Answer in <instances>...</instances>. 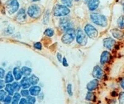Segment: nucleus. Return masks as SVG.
<instances>
[{"label":"nucleus","instance_id":"obj_1","mask_svg":"<svg viewBox=\"0 0 124 104\" xmlns=\"http://www.w3.org/2000/svg\"><path fill=\"white\" fill-rule=\"evenodd\" d=\"M92 21L97 25L105 27L107 25V19L104 16L98 13H92L91 14Z\"/></svg>","mask_w":124,"mask_h":104},{"label":"nucleus","instance_id":"obj_2","mask_svg":"<svg viewBox=\"0 0 124 104\" xmlns=\"http://www.w3.org/2000/svg\"><path fill=\"white\" fill-rule=\"evenodd\" d=\"M70 13V9L67 6L58 4L54 9V14L55 16H64Z\"/></svg>","mask_w":124,"mask_h":104},{"label":"nucleus","instance_id":"obj_3","mask_svg":"<svg viewBox=\"0 0 124 104\" xmlns=\"http://www.w3.org/2000/svg\"><path fill=\"white\" fill-rule=\"evenodd\" d=\"M75 37V31L73 29H70L66 31V33L64 34L62 38V43L64 44H70L73 41Z\"/></svg>","mask_w":124,"mask_h":104},{"label":"nucleus","instance_id":"obj_4","mask_svg":"<svg viewBox=\"0 0 124 104\" xmlns=\"http://www.w3.org/2000/svg\"><path fill=\"white\" fill-rule=\"evenodd\" d=\"M27 14H29V16L33 18H37L39 17L41 14V10L39 6L37 5H32L30 6L27 11Z\"/></svg>","mask_w":124,"mask_h":104},{"label":"nucleus","instance_id":"obj_5","mask_svg":"<svg viewBox=\"0 0 124 104\" xmlns=\"http://www.w3.org/2000/svg\"><path fill=\"white\" fill-rule=\"evenodd\" d=\"M6 9L9 14H13L17 11L19 6L17 0H9L6 4Z\"/></svg>","mask_w":124,"mask_h":104},{"label":"nucleus","instance_id":"obj_6","mask_svg":"<svg viewBox=\"0 0 124 104\" xmlns=\"http://www.w3.org/2000/svg\"><path fill=\"white\" fill-rule=\"evenodd\" d=\"M76 41L81 46H85L87 44V38L85 33L82 30H79L77 31L76 34Z\"/></svg>","mask_w":124,"mask_h":104},{"label":"nucleus","instance_id":"obj_7","mask_svg":"<svg viewBox=\"0 0 124 104\" xmlns=\"http://www.w3.org/2000/svg\"><path fill=\"white\" fill-rule=\"evenodd\" d=\"M86 34L91 38H96L98 35V31L91 24H87L85 27Z\"/></svg>","mask_w":124,"mask_h":104},{"label":"nucleus","instance_id":"obj_8","mask_svg":"<svg viewBox=\"0 0 124 104\" xmlns=\"http://www.w3.org/2000/svg\"><path fill=\"white\" fill-rule=\"evenodd\" d=\"M92 75L94 78H97V79H100L104 76V72L99 66H96L93 69Z\"/></svg>","mask_w":124,"mask_h":104},{"label":"nucleus","instance_id":"obj_9","mask_svg":"<svg viewBox=\"0 0 124 104\" xmlns=\"http://www.w3.org/2000/svg\"><path fill=\"white\" fill-rule=\"evenodd\" d=\"M103 44H104V46L105 47H106L109 50H112V49L114 47V46L116 44V41L111 37H107V38L104 39Z\"/></svg>","mask_w":124,"mask_h":104},{"label":"nucleus","instance_id":"obj_10","mask_svg":"<svg viewBox=\"0 0 124 104\" xmlns=\"http://www.w3.org/2000/svg\"><path fill=\"white\" fill-rule=\"evenodd\" d=\"M60 26L62 27V29H63L65 31H68L70 29L72 28L71 24V23L68 19L66 18L61 19Z\"/></svg>","mask_w":124,"mask_h":104},{"label":"nucleus","instance_id":"obj_11","mask_svg":"<svg viewBox=\"0 0 124 104\" xmlns=\"http://www.w3.org/2000/svg\"><path fill=\"white\" fill-rule=\"evenodd\" d=\"M99 85V81L97 79H94L89 82L86 86V88L89 91H93L96 90Z\"/></svg>","mask_w":124,"mask_h":104},{"label":"nucleus","instance_id":"obj_12","mask_svg":"<svg viewBox=\"0 0 124 104\" xmlns=\"http://www.w3.org/2000/svg\"><path fill=\"white\" fill-rule=\"evenodd\" d=\"M111 58V55L108 51H104L101 54V63L102 64H104L110 61Z\"/></svg>","mask_w":124,"mask_h":104},{"label":"nucleus","instance_id":"obj_13","mask_svg":"<svg viewBox=\"0 0 124 104\" xmlns=\"http://www.w3.org/2000/svg\"><path fill=\"white\" fill-rule=\"evenodd\" d=\"M111 33L112 34V36L115 37V38L117 39L118 40H120L124 37V33L122 31L117 29H114L111 31Z\"/></svg>","mask_w":124,"mask_h":104},{"label":"nucleus","instance_id":"obj_14","mask_svg":"<svg viewBox=\"0 0 124 104\" xmlns=\"http://www.w3.org/2000/svg\"><path fill=\"white\" fill-rule=\"evenodd\" d=\"M26 19V14H25V11L24 9H20L19 11L17 13V15H16V19L18 21L22 22L24 21Z\"/></svg>","mask_w":124,"mask_h":104},{"label":"nucleus","instance_id":"obj_15","mask_svg":"<svg viewBox=\"0 0 124 104\" xmlns=\"http://www.w3.org/2000/svg\"><path fill=\"white\" fill-rule=\"evenodd\" d=\"M99 0H91L88 3V8L91 11H94L99 6Z\"/></svg>","mask_w":124,"mask_h":104},{"label":"nucleus","instance_id":"obj_16","mask_svg":"<svg viewBox=\"0 0 124 104\" xmlns=\"http://www.w3.org/2000/svg\"><path fill=\"white\" fill-rule=\"evenodd\" d=\"M21 85L24 89H26V88H28L29 87H30L31 85L30 78L27 77H23V79L21 81Z\"/></svg>","mask_w":124,"mask_h":104},{"label":"nucleus","instance_id":"obj_17","mask_svg":"<svg viewBox=\"0 0 124 104\" xmlns=\"http://www.w3.org/2000/svg\"><path fill=\"white\" fill-rule=\"evenodd\" d=\"M40 90H41V88L39 87V86H34L30 88L29 92L31 95L36 96V95H38L39 94V93L40 92Z\"/></svg>","mask_w":124,"mask_h":104},{"label":"nucleus","instance_id":"obj_18","mask_svg":"<svg viewBox=\"0 0 124 104\" xmlns=\"http://www.w3.org/2000/svg\"><path fill=\"white\" fill-rule=\"evenodd\" d=\"M13 74H14L15 79L17 80H20L22 78L23 76V72L21 71V69H19L18 67H15L13 69Z\"/></svg>","mask_w":124,"mask_h":104},{"label":"nucleus","instance_id":"obj_19","mask_svg":"<svg viewBox=\"0 0 124 104\" xmlns=\"http://www.w3.org/2000/svg\"><path fill=\"white\" fill-rule=\"evenodd\" d=\"M5 90H6V92H8V94L9 95H13L14 94V88H13V85L11 84H8L5 87Z\"/></svg>","mask_w":124,"mask_h":104},{"label":"nucleus","instance_id":"obj_20","mask_svg":"<svg viewBox=\"0 0 124 104\" xmlns=\"http://www.w3.org/2000/svg\"><path fill=\"white\" fill-rule=\"evenodd\" d=\"M21 71L23 72V74H24V76L25 77H27V76H29L31 75V72H32V69L29 67H23L21 68Z\"/></svg>","mask_w":124,"mask_h":104},{"label":"nucleus","instance_id":"obj_21","mask_svg":"<svg viewBox=\"0 0 124 104\" xmlns=\"http://www.w3.org/2000/svg\"><path fill=\"white\" fill-rule=\"evenodd\" d=\"M30 81H31V85H33V86H35L36 84H37V83L39 81V78L38 77L33 74L30 77Z\"/></svg>","mask_w":124,"mask_h":104},{"label":"nucleus","instance_id":"obj_22","mask_svg":"<svg viewBox=\"0 0 124 104\" xmlns=\"http://www.w3.org/2000/svg\"><path fill=\"white\" fill-rule=\"evenodd\" d=\"M13 80H14V78H13L12 72L10 71L8 72L5 77V82H6L7 84H9V83L12 82Z\"/></svg>","mask_w":124,"mask_h":104},{"label":"nucleus","instance_id":"obj_23","mask_svg":"<svg viewBox=\"0 0 124 104\" xmlns=\"http://www.w3.org/2000/svg\"><path fill=\"white\" fill-rule=\"evenodd\" d=\"M95 98V95L92 91H88L86 95V100L87 101H94Z\"/></svg>","mask_w":124,"mask_h":104},{"label":"nucleus","instance_id":"obj_24","mask_svg":"<svg viewBox=\"0 0 124 104\" xmlns=\"http://www.w3.org/2000/svg\"><path fill=\"white\" fill-rule=\"evenodd\" d=\"M117 24L120 29H124V16H121L118 19Z\"/></svg>","mask_w":124,"mask_h":104},{"label":"nucleus","instance_id":"obj_25","mask_svg":"<svg viewBox=\"0 0 124 104\" xmlns=\"http://www.w3.org/2000/svg\"><path fill=\"white\" fill-rule=\"evenodd\" d=\"M7 93L8 92H6L4 91V90H2V89L1 90V91H0V100H1V102L4 101L6 97L8 96Z\"/></svg>","mask_w":124,"mask_h":104},{"label":"nucleus","instance_id":"obj_26","mask_svg":"<svg viewBox=\"0 0 124 104\" xmlns=\"http://www.w3.org/2000/svg\"><path fill=\"white\" fill-rule=\"evenodd\" d=\"M26 100H27V104H34L36 101L35 97L32 96H28Z\"/></svg>","mask_w":124,"mask_h":104},{"label":"nucleus","instance_id":"obj_27","mask_svg":"<svg viewBox=\"0 0 124 104\" xmlns=\"http://www.w3.org/2000/svg\"><path fill=\"white\" fill-rule=\"evenodd\" d=\"M54 31L52 29H46L45 31V34L48 37H52V36H54Z\"/></svg>","mask_w":124,"mask_h":104},{"label":"nucleus","instance_id":"obj_28","mask_svg":"<svg viewBox=\"0 0 124 104\" xmlns=\"http://www.w3.org/2000/svg\"><path fill=\"white\" fill-rule=\"evenodd\" d=\"M61 1L66 6L69 8L72 6V0H61Z\"/></svg>","mask_w":124,"mask_h":104},{"label":"nucleus","instance_id":"obj_29","mask_svg":"<svg viewBox=\"0 0 124 104\" xmlns=\"http://www.w3.org/2000/svg\"><path fill=\"white\" fill-rule=\"evenodd\" d=\"M118 100H119V104H124V92L120 93Z\"/></svg>","mask_w":124,"mask_h":104},{"label":"nucleus","instance_id":"obj_30","mask_svg":"<svg viewBox=\"0 0 124 104\" xmlns=\"http://www.w3.org/2000/svg\"><path fill=\"white\" fill-rule=\"evenodd\" d=\"M12 85H13V88H14V90L15 91L17 92L20 90L21 87H20V85L17 82H13Z\"/></svg>","mask_w":124,"mask_h":104},{"label":"nucleus","instance_id":"obj_31","mask_svg":"<svg viewBox=\"0 0 124 104\" xmlns=\"http://www.w3.org/2000/svg\"><path fill=\"white\" fill-rule=\"evenodd\" d=\"M66 89H67V92L69 94L70 96L73 95V92H72V86L71 84H68L67 87H66Z\"/></svg>","mask_w":124,"mask_h":104},{"label":"nucleus","instance_id":"obj_32","mask_svg":"<svg viewBox=\"0 0 124 104\" xmlns=\"http://www.w3.org/2000/svg\"><path fill=\"white\" fill-rule=\"evenodd\" d=\"M29 94V91H28L27 90H25V89L22 90L21 92V95H23V97H28Z\"/></svg>","mask_w":124,"mask_h":104},{"label":"nucleus","instance_id":"obj_33","mask_svg":"<svg viewBox=\"0 0 124 104\" xmlns=\"http://www.w3.org/2000/svg\"><path fill=\"white\" fill-rule=\"evenodd\" d=\"M20 98H21V95H20L19 93L16 92L14 94V96H13V100H16V101H18L20 100Z\"/></svg>","mask_w":124,"mask_h":104},{"label":"nucleus","instance_id":"obj_34","mask_svg":"<svg viewBox=\"0 0 124 104\" xmlns=\"http://www.w3.org/2000/svg\"><path fill=\"white\" fill-rule=\"evenodd\" d=\"M34 46L35 49H40V50L41 49H42V44H41V43H39V42L35 43Z\"/></svg>","mask_w":124,"mask_h":104},{"label":"nucleus","instance_id":"obj_35","mask_svg":"<svg viewBox=\"0 0 124 104\" xmlns=\"http://www.w3.org/2000/svg\"><path fill=\"white\" fill-rule=\"evenodd\" d=\"M4 74H5V71L3 68H0V78H3L4 77Z\"/></svg>","mask_w":124,"mask_h":104},{"label":"nucleus","instance_id":"obj_36","mask_svg":"<svg viewBox=\"0 0 124 104\" xmlns=\"http://www.w3.org/2000/svg\"><path fill=\"white\" fill-rule=\"evenodd\" d=\"M11 100H12V98L11 97V95H8L7 97H6V98H5V100H4V102L5 103L9 104V103H10L11 102Z\"/></svg>","mask_w":124,"mask_h":104},{"label":"nucleus","instance_id":"obj_37","mask_svg":"<svg viewBox=\"0 0 124 104\" xmlns=\"http://www.w3.org/2000/svg\"><path fill=\"white\" fill-rule=\"evenodd\" d=\"M62 64H63V65L65 67H67V66H68V63H67V61H66V59L65 57H64L63 61H62Z\"/></svg>","mask_w":124,"mask_h":104},{"label":"nucleus","instance_id":"obj_38","mask_svg":"<svg viewBox=\"0 0 124 104\" xmlns=\"http://www.w3.org/2000/svg\"><path fill=\"white\" fill-rule=\"evenodd\" d=\"M56 56H57V59H58V60L60 62H62V56L61 55L60 53H57V55H56Z\"/></svg>","mask_w":124,"mask_h":104},{"label":"nucleus","instance_id":"obj_39","mask_svg":"<svg viewBox=\"0 0 124 104\" xmlns=\"http://www.w3.org/2000/svg\"><path fill=\"white\" fill-rule=\"evenodd\" d=\"M19 104H27V100L25 98H21L20 100Z\"/></svg>","mask_w":124,"mask_h":104},{"label":"nucleus","instance_id":"obj_40","mask_svg":"<svg viewBox=\"0 0 124 104\" xmlns=\"http://www.w3.org/2000/svg\"><path fill=\"white\" fill-rule=\"evenodd\" d=\"M0 84H1V85H0V88H1V89H2V88H3V87H4V82L3 81V80H2V79L1 80V81H0Z\"/></svg>","mask_w":124,"mask_h":104},{"label":"nucleus","instance_id":"obj_41","mask_svg":"<svg viewBox=\"0 0 124 104\" xmlns=\"http://www.w3.org/2000/svg\"><path fill=\"white\" fill-rule=\"evenodd\" d=\"M120 85H121V87H122L123 89H124V78L122 80L121 83H120Z\"/></svg>","mask_w":124,"mask_h":104},{"label":"nucleus","instance_id":"obj_42","mask_svg":"<svg viewBox=\"0 0 124 104\" xmlns=\"http://www.w3.org/2000/svg\"><path fill=\"white\" fill-rule=\"evenodd\" d=\"M11 104H18V101H16V100H12Z\"/></svg>","mask_w":124,"mask_h":104},{"label":"nucleus","instance_id":"obj_43","mask_svg":"<svg viewBox=\"0 0 124 104\" xmlns=\"http://www.w3.org/2000/svg\"><path fill=\"white\" fill-rule=\"evenodd\" d=\"M91 0H85V1L86 2H87V3H89V1H90Z\"/></svg>","mask_w":124,"mask_h":104},{"label":"nucleus","instance_id":"obj_44","mask_svg":"<svg viewBox=\"0 0 124 104\" xmlns=\"http://www.w3.org/2000/svg\"><path fill=\"white\" fill-rule=\"evenodd\" d=\"M32 1H40V0H32Z\"/></svg>","mask_w":124,"mask_h":104},{"label":"nucleus","instance_id":"obj_45","mask_svg":"<svg viewBox=\"0 0 124 104\" xmlns=\"http://www.w3.org/2000/svg\"><path fill=\"white\" fill-rule=\"evenodd\" d=\"M123 10H124V4H123Z\"/></svg>","mask_w":124,"mask_h":104},{"label":"nucleus","instance_id":"obj_46","mask_svg":"<svg viewBox=\"0 0 124 104\" xmlns=\"http://www.w3.org/2000/svg\"><path fill=\"white\" fill-rule=\"evenodd\" d=\"M75 1H79V0H75Z\"/></svg>","mask_w":124,"mask_h":104},{"label":"nucleus","instance_id":"obj_47","mask_svg":"<svg viewBox=\"0 0 124 104\" xmlns=\"http://www.w3.org/2000/svg\"><path fill=\"white\" fill-rule=\"evenodd\" d=\"M7 104V103H6V104Z\"/></svg>","mask_w":124,"mask_h":104}]
</instances>
